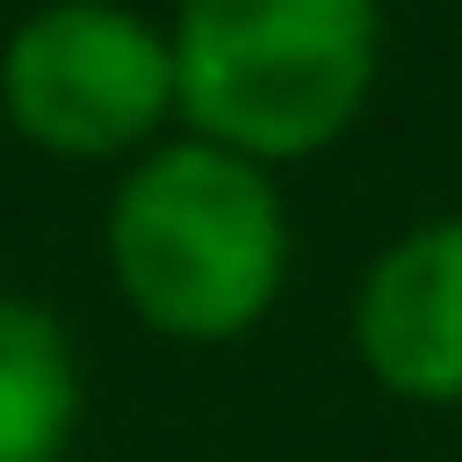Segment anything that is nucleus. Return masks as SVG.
Returning a JSON list of instances; mask_svg holds the SVG:
<instances>
[{
  "instance_id": "1",
  "label": "nucleus",
  "mask_w": 462,
  "mask_h": 462,
  "mask_svg": "<svg viewBox=\"0 0 462 462\" xmlns=\"http://www.w3.org/2000/svg\"><path fill=\"white\" fill-rule=\"evenodd\" d=\"M103 265L146 334L215 351L274 317L291 282V206L265 163L215 137H154L137 163H120Z\"/></svg>"
},
{
  "instance_id": "2",
  "label": "nucleus",
  "mask_w": 462,
  "mask_h": 462,
  "mask_svg": "<svg viewBox=\"0 0 462 462\" xmlns=\"http://www.w3.org/2000/svg\"><path fill=\"white\" fill-rule=\"evenodd\" d=\"M385 0H180V129L282 171L343 146L377 95Z\"/></svg>"
},
{
  "instance_id": "3",
  "label": "nucleus",
  "mask_w": 462,
  "mask_h": 462,
  "mask_svg": "<svg viewBox=\"0 0 462 462\" xmlns=\"http://www.w3.org/2000/svg\"><path fill=\"white\" fill-rule=\"evenodd\" d=\"M0 120L51 163H137L180 120L171 26L129 0H43L0 43Z\"/></svg>"
},
{
  "instance_id": "4",
  "label": "nucleus",
  "mask_w": 462,
  "mask_h": 462,
  "mask_svg": "<svg viewBox=\"0 0 462 462\" xmlns=\"http://www.w3.org/2000/svg\"><path fill=\"white\" fill-rule=\"evenodd\" d=\"M351 360L420 411H462V215H429L368 257L351 291Z\"/></svg>"
},
{
  "instance_id": "5",
  "label": "nucleus",
  "mask_w": 462,
  "mask_h": 462,
  "mask_svg": "<svg viewBox=\"0 0 462 462\" xmlns=\"http://www.w3.org/2000/svg\"><path fill=\"white\" fill-rule=\"evenodd\" d=\"M86 429V368L69 326L26 291H0V462H69Z\"/></svg>"
}]
</instances>
